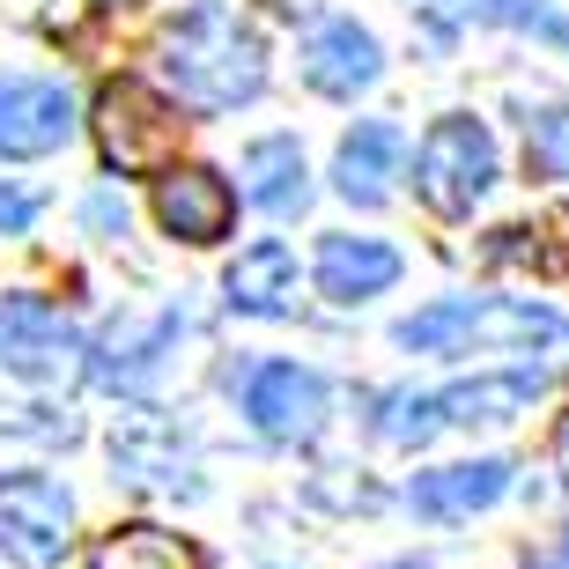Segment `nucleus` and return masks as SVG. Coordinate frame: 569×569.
Returning <instances> with one entry per match:
<instances>
[{
    "mask_svg": "<svg viewBox=\"0 0 569 569\" xmlns=\"http://www.w3.org/2000/svg\"><path fill=\"white\" fill-rule=\"evenodd\" d=\"M163 74L178 82L192 111H237L267 89V52L230 8L200 0L163 30Z\"/></svg>",
    "mask_w": 569,
    "mask_h": 569,
    "instance_id": "f257e3e1",
    "label": "nucleus"
},
{
    "mask_svg": "<svg viewBox=\"0 0 569 569\" xmlns=\"http://www.w3.org/2000/svg\"><path fill=\"white\" fill-rule=\"evenodd\" d=\"M400 348L415 356H459V348H548L569 362V318L532 296H443L429 311L400 318Z\"/></svg>",
    "mask_w": 569,
    "mask_h": 569,
    "instance_id": "f03ea898",
    "label": "nucleus"
},
{
    "mask_svg": "<svg viewBox=\"0 0 569 569\" xmlns=\"http://www.w3.org/2000/svg\"><path fill=\"white\" fill-rule=\"evenodd\" d=\"M496 186V141L481 119H437L415 148V192L429 214H473Z\"/></svg>",
    "mask_w": 569,
    "mask_h": 569,
    "instance_id": "7ed1b4c3",
    "label": "nucleus"
},
{
    "mask_svg": "<svg viewBox=\"0 0 569 569\" xmlns=\"http://www.w3.org/2000/svg\"><path fill=\"white\" fill-rule=\"evenodd\" d=\"M89 127H97V148H104V163H111V170H170L186 119H178V111H170L148 82L119 74V82L97 89V111H89Z\"/></svg>",
    "mask_w": 569,
    "mask_h": 569,
    "instance_id": "20e7f679",
    "label": "nucleus"
},
{
    "mask_svg": "<svg viewBox=\"0 0 569 569\" xmlns=\"http://www.w3.org/2000/svg\"><path fill=\"white\" fill-rule=\"evenodd\" d=\"M67 532H74V503H67L60 481L44 473H0V548L16 562H60Z\"/></svg>",
    "mask_w": 569,
    "mask_h": 569,
    "instance_id": "39448f33",
    "label": "nucleus"
},
{
    "mask_svg": "<svg viewBox=\"0 0 569 569\" xmlns=\"http://www.w3.org/2000/svg\"><path fill=\"white\" fill-rule=\"evenodd\" d=\"M74 356H82V340L60 318V303H44V296H8L0 303V362L16 378L44 385V378H60V370H74Z\"/></svg>",
    "mask_w": 569,
    "mask_h": 569,
    "instance_id": "423d86ee",
    "label": "nucleus"
},
{
    "mask_svg": "<svg viewBox=\"0 0 569 569\" xmlns=\"http://www.w3.org/2000/svg\"><path fill=\"white\" fill-rule=\"evenodd\" d=\"M178 333H186V311H119L104 326V340H97V362H89V370H97V385H111V392H133V385H148L163 370Z\"/></svg>",
    "mask_w": 569,
    "mask_h": 569,
    "instance_id": "0eeeda50",
    "label": "nucleus"
},
{
    "mask_svg": "<svg viewBox=\"0 0 569 569\" xmlns=\"http://www.w3.org/2000/svg\"><path fill=\"white\" fill-rule=\"evenodd\" d=\"M244 415H252L259 437L296 443V437H311L318 415H326V385L311 370H296V362H259L244 378Z\"/></svg>",
    "mask_w": 569,
    "mask_h": 569,
    "instance_id": "6e6552de",
    "label": "nucleus"
},
{
    "mask_svg": "<svg viewBox=\"0 0 569 569\" xmlns=\"http://www.w3.org/2000/svg\"><path fill=\"white\" fill-rule=\"evenodd\" d=\"M156 222H163L178 244H214V237H230V222H237V192L200 163L163 170V186H156Z\"/></svg>",
    "mask_w": 569,
    "mask_h": 569,
    "instance_id": "1a4fd4ad",
    "label": "nucleus"
},
{
    "mask_svg": "<svg viewBox=\"0 0 569 569\" xmlns=\"http://www.w3.org/2000/svg\"><path fill=\"white\" fill-rule=\"evenodd\" d=\"M74 133L67 82H0V156H52Z\"/></svg>",
    "mask_w": 569,
    "mask_h": 569,
    "instance_id": "9d476101",
    "label": "nucleus"
},
{
    "mask_svg": "<svg viewBox=\"0 0 569 569\" xmlns=\"http://www.w3.org/2000/svg\"><path fill=\"white\" fill-rule=\"evenodd\" d=\"M503 488H510V459H466V466L415 473L407 503H415V518H429V526H459V518L488 510L496 496H503Z\"/></svg>",
    "mask_w": 569,
    "mask_h": 569,
    "instance_id": "9b49d317",
    "label": "nucleus"
},
{
    "mask_svg": "<svg viewBox=\"0 0 569 569\" xmlns=\"http://www.w3.org/2000/svg\"><path fill=\"white\" fill-rule=\"evenodd\" d=\"M378 74H385V52L356 22H326V30H311V44H303V82H311L318 97H362Z\"/></svg>",
    "mask_w": 569,
    "mask_h": 569,
    "instance_id": "f8f14e48",
    "label": "nucleus"
},
{
    "mask_svg": "<svg viewBox=\"0 0 569 569\" xmlns=\"http://www.w3.org/2000/svg\"><path fill=\"white\" fill-rule=\"evenodd\" d=\"M111 466H119L127 488H163V496L192 488L186 481V437L170 422H156V415H127V422L111 429Z\"/></svg>",
    "mask_w": 569,
    "mask_h": 569,
    "instance_id": "ddd939ff",
    "label": "nucleus"
},
{
    "mask_svg": "<svg viewBox=\"0 0 569 569\" xmlns=\"http://www.w3.org/2000/svg\"><path fill=\"white\" fill-rule=\"evenodd\" d=\"M548 392V370H488V378L443 385L437 392V422L443 429H473V422H510Z\"/></svg>",
    "mask_w": 569,
    "mask_h": 569,
    "instance_id": "4468645a",
    "label": "nucleus"
},
{
    "mask_svg": "<svg viewBox=\"0 0 569 569\" xmlns=\"http://www.w3.org/2000/svg\"><path fill=\"white\" fill-rule=\"evenodd\" d=\"M400 156H407V141H400V127H392V119H362V127L340 141V156H333L340 200L378 208L385 192H392V178H400Z\"/></svg>",
    "mask_w": 569,
    "mask_h": 569,
    "instance_id": "2eb2a0df",
    "label": "nucleus"
},
{
    "mask_svg": "<svg viewBox=\"0 0 569 569\" xmlns=\"http://www.w3.org/2000/svg\"><path fill=\"white\" fill-rule=\"evenodd\" d=\"M222 296H230V311L244 318H281L296 303V252L281 237H259L237 252V267L222 274Z\"/></svg>",
    "mask_w": 569,
    "mask_h": 569,
    "instance_id": "dca6fc26",
    "label": "nucleus"
},
{
    "mask_svg": "<svg viewBox=\"0 0 569 569\" xmlns=\"http://www.w3.org/2000/svg\"><path fill=\"white\" fill-rule=\"evenodd\" d=\"M400 281V252L385 237H326L318 244V289L333 303H362V296H385Z\"/></svg>",
    "mask_w": 569,
    "mask_h": 569,
    "instance_id": "f3484780",
    "label": "nucleus"
},
{
    "mask_svg": "<svg viewBox=\"0 0 569 569\" xmlns=\"http://www.w3.org/2000/svg\"><path fill=\"white\" fill-rule=\"evenodd\" d=\"M244 200L267 214H296L311 200V170H303V148L289 133H267L244 148Z\"/></svg>",
    "mask_w": 569,
    "mask_h": 569,
    "instance_id": "a211bd4d",
    "label": "nucleus"
},
{
    "mask_svg": "<svg viewBox=\"0 0 569 569\" xmlns=\"http://www.w3.org/2000/svg\"><path fill=\"white\" fill-rule=\"evenodd\" d=\"M89 569H200V548L163 532V526H119L97 540Z\"/></svg>",
    "mask_w": 569,
    "mask_h": 569,
    "instance_id": "6ab92c4d",
    "label": "nucleus"
},
{
    "mask_svg": "<svg viewBox=\"0 0 569 569\" xmlns=\"http://www.w3.org/2000/svg\"><path fill=\"white\" fill-rule=\"evenodd\" d=\"M385 443H429L437 437V392H378V415H370Z\"/></svg>",
    "mask_w": 569,
    "mask_h": 569,
    "instance_id": "aec40b11",
    "label": "nucleus"
},
{
    "mask_svg": "<svg viewBox=\"0 0 569 569\" xmlns=\"http://www.w3.org/2000/svg\"><path fill=\"white\" fill-rule=\"evenodd\" d=\"M459 16H481V22H510V30H540L548 44H569V22L555 16L548 0H451Z\"/></svg>",
    "mask_w": 569,
    "mask_h": 569,
    "instance_id": "412c9836",
    "label": "nucleus"
},
{
    "mask_svg": "<svg viewBox=\"0 0 569 569\" xmlns=\"http://www.w3.org/2000/svg\"><path fill=\"white\" fill-rule=\"evenodd\" d=\"M526 148H532V163H540V170L569 178V111H532V119H526Z\"/></svg>",
    "mask_w": 569,
    "mask_h": 569,
    "instance_id": "4be33fe9",
    "label": "nucleus"
},
{
    "mask_svg": "<svg viewBox=\"0 0 569 569\" xmlns=\"http://www.w3.org/2000/svg\"><path fill=\"white\" fill-rule=\"evenodd\" d=\"M38 192L30 186H0V237H16V230H30V222H38Z\"/></svg>",
    "mask_w": 569,
    "mask_h": 569,
    "instance_id": "5701e85b",
    "label": "nucleus"
},
{
    "mask_svg": "<svg viewBox=\"0 0 569 569\" xmlns=\"http://www.w3.org/2000/svg\"><path fill=\"white\" fill-rule=\"evenodd\" d=\"M89 222H97V230H127V208H119L111 192H97V200H89Z\"/></svg>",
    "mask_w": 569,
    "mask_h": 569,
    "instance_id": "b1692460",
    "label": "nucleus"
},
{
    "mask_svg": "<svg viewBox=\"0 0 569 569\" xmlns=\"http://www.w3.org/2000/svg\"><path fill=\"white\" fill-rule=\"evenodd\" d=\"M526 569H569V540H555V548H540Z\"/></svg>",
    "mask_w": 569,
    "mask_h": 569,
    "instance_id": "393cba45",
    "label": "nucleus"
},
{
    "mask_svg": "<svg viewBox=\"0 0 569 569\" xmlns=\"http://www.w3.org/2000/svg\"><path fill=\"white\" fill-rule=\"evenodd\" d=\"M555 473H562V488H569V415H562V437H555Z\"/></svg>",
    "mask_w": 569,
    "mask_h": 569,
    "instance_id": "a878e982",
    "label": "nucleus"
},
{
    "mask_svg": "<svg viewBox=\"0 0 569 569\" xmlns=\"http://www.w3.org/2000/svg\"><path fill=\"white\" fill-rule=\"evenodd\" d=\"M97 8H141V0H97Z\"/></svg>",
    "mask_w": 569,
    "mask_h": 569,
    "instance_id": "bb28decb",
    "label": "nucleus"
},
{
    "mask_svg": "<svg viewBox=\"0 0 569 569\" xmlns=\"http://www.w3.org/2000/svg\"><path fill=\"white\" fill-rule=\"evenodd\" d=\"M392 569H429V562H392Z\"/></svg>",
    "mask_w": 569,
    "mask_h": 569,
    "instance_id": "cd10ccee",
    "label": "nucleus"
}]
</instances>
